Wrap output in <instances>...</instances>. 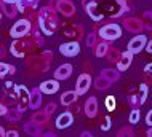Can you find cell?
I'll return each instance as SVG.
<instances>
[{"mask_svg": "<svg viewBox=\"0 0 152 137\" xmlns=\"http://www.w3.org/2000/svg\"><path fill=\"white\" fill-rule=\"evenodd\" d=\"M40 27H42V30L47 35L55 34L56 27H58V19H56L55 13L51 10H48V8L42 10V13H40Z\"/></svg>", "mask_w": 152, "mask_h": 137, "instance_id": "cell-1", "label": "cell"}, {"mask_svg": "<svg viewBox=\"0 0 152 137\" xmlns=\"http://www.w3.org/2000/svg\"><path fill=\"white\" fill-rule=\"evenodd\" d=\"M120 35L122 32L117 24H107V26L99 29V37H102L104 40H117Z\"/></svg>", "mask_w": 152, "mask_h": 137, "instance_id": "cell-2", "label": "cell"}, {"mask_svg": "<svg viewBox=\"0 0 152 137\" xmlns=\"http://www.w3.org/2000/svg\"><path fill=\"white\" fill-rule=\"evenodd\" d=\"M29 29H31V22H29V21H26V19L16 21L15 26L11 27V30H10V35L15 37V38H19V37L26 35L27 32H29Z\"/></svg>", "mask_w": 152, "mask_h": 137, "instance_id": "cell-3", "label": "cell"}, {"mask_svg": "<svg viewBox=\"0 0 152 137\" xmlns=\"http://www.w3.org/2000/svg\"><path fill=\"white\" fill-rule=\"evenodd\" d=\"M59 51H61V54H64V56H67V57H72V56L79 54L80 46H79V43H77V41H69V43L61 45Z\"/></svg>", "mask_w": 152, "mask_h": 137, "instance_id": "cell-4", "label": "cell"}, {"mask_svg": "<svg viewBox=\"0 0 152 137\" xmlns=\"http://www.w3.org/2000/svg\"><path fill=\"white\" fill-rule=\"evenodd\" d=\"M123 26H125L126 30H130V32H141L142 30V27H144V22H142L141 19H138V18H128V19H125L123 21Z\"/></svg>", "mask_w": 152, "mask_h": 137, "instance_id": "cell-5", "label": "cell"}, {"mask_svg": "<svg viewBox=\"0 0 152 137\" xmlns=\"http://www.w3.org/2000/svg\"><path fill=\"white\" fill-rule=\"evenodd\" d=\"M90 85H91V77L88 73H82L79 77V80H77V89L75 91L79 94H85L90 89Z\"/></svg>", "mask_w": 152, "mask_h": 137, "instance_id": "cell-6", "label": "cell"}, {"mask_svg": "<svg viewBox=\"0 0 152 137\" xmlns=\"http://www.w3.org/2000/svg\"><path fill=\"white\" fill-rule=\"evenodd\" d=\"M144 46H146V37L144 35H138L128 43V51H131L133 54H136V53H139Z\"/></svg>", "mask_w": 152, "mask_h": 137, "instance_id": "cell-7", "label": "cell"}, {"mask_svg": "<svg viewBox=\"0 0 152 137\" xmlns=\"http://www.w3.org/2000/svg\"><path fill=\"white\" fill-rule=\"evenodd\" d=\"M18 99H19L18 109H21L24 112V109L29 105V101H31V93L27 91V88H24V86H18Z\"/></svg>", "mask_w": 152, "mask_h": 137, "instance_id": "cell-8", "label": "cell"}, {"mask_svg": "<svg viewBox=\"0 0 152 137\" xmlns=\"http://www.w3.org/2000/svg\"><path fill=\"white\" fill-rule=\"evenodd\" d=\"M58 10L64 16H72L75 13V7L71 0H58Z\"/></svg>", "mask_w": 152, "mask_h": 137, "instance_id": "cell-9", "label": "cell"}, {"mask_svg": "<svg viewBox=\"0 0 152 137\" xmlns=\"http://www.w3.org/2000/svg\"><path fill=\"white\" fill-rule=\"evenodd\" d=\"M72 73V65L71 64H63L59 65L58 69H56L55 72V78L56 80H66V78H69Z\"/></svg>", "mask_w": 152, "mask_h": 137, "instance_id": "cell-10", "label": "cell"}, {"mask_svg": "<svg viewBox=\"0 0 152 137\" xmlns=\"http://www.w3.org/2000/svg\"><path fill=\"white\" fill-rule=\"evenodd\" d=\"M72 123V113L71 112H64V113H61L58 118H56V126L59 128V129H64V128H69Z\"/></svg>", "mask_w": 152, "mask_h": 137, "instance_id": "cell-11", "label": "cell"}, {"mask_svg": "<svg viewBox=\"0 0 152 137\" xmlns=\"http://www.w3.org/2000/svg\"><path fill=\"white\" fill-rule=\"evenodd\" d=\"M42 89H32L31 91V101H29V107L31 109H34V110H37L40 105H42Z\"/></svg>", "mask_w": 152, "mask_h": 137, "instance_id": "cell-12", "label": "cell"}, {"mask_svg": "<svg viewBox=\"0 0 152 137\" xmlns=\"http://www.w3.org/2000/svg\"><path fill=\"white\" fill-rule=\"evenodd\" d=\"M58 88H59V85L56 80H47L40 85V89H42V93H45V94H55L56 91H58Z\"/></svg>", "mask_w": 152, "mask_h": 137, "instance_id": "cell-13", "label": "cell"}, {"mask_svg": "<svg viewBox=\"0 0 152 137\" xmlns=\"http://www.w3.org/2000/svg\"><path fill=\"white\" fill-rule=\"evenodd\" d=\"M96 112H98V101H96V97H90L87 104H85V115L90 118H93L94 115H96Z\"/></svg>", "mask_w": 152, "mask_h": 137, "instance_id": "cell-14", "label": "cell"}, {"mask_svg": "<svg viewBox=\"0 0 152 137\" xmlns=\"http://www.w3.org/2000/svg\"><path fill=\"white\" fill-rule=\"evenodd\" d=\"M131 57H133V53L131 51H125L122 53L120 59H118V70H126L131 64Z\"/></svg>", "mask_w": 152, "mask_h": 137, "instance_id": "cell-15", "label": "cell"}, {"mask_svg": "<svg viewBox=\"0 0 152 137\" xmlns=\"http://www.w3.org/2000/svg\"><path fill=\"white\" fill-rule=\"evenodd\" d=\"M85 10H87V13L91 16L94 21H101V19H102V14L99 13V8H98V3H96V2L88 3V5L85 7Z\"/></svg>", "mask_w": 152, "mask_h": 137, "instance_id": "cell-16", "label": "cell"}, {"mask_svg": "<svg viewBox=\"0 0 152 137\" xmlns=\"http://www.w3.org/2000/svg\"><path fill=\"white\" fill-rule=\"evenodd\" d=\"M48 118H50V113H48L47 110H39V112H35L34 115H32V121L34 123H39V124H45L48 121Z\"/></svg>", "mask_w": 152, "mask_h": 137, "instance_id": "cell-17", "label": "cell"}, {"mask_svg": "<svg viewBox=\"0 0 152 137\" xmlns=\"http://www.w3.org/2000/svg\"><path fill=\"white\" fill-rule=\"evenodd\" d=\"M77 96H79V93H74V91H67V93H64L63 96H61V104L63 105H71L77 101Z\"/></svg>", "mask_w": 152, "mask_h": 137, "instance_id": "cell-18", "label": "cell"}, {"mask_svg": "<svg viewBox=\"0 0 152 137\" xmlns=\"http://www.w3.org/2000/svg\"><path fill=\"white\" fill-rule=\"evenodd\" d=\"M5 117L7 120L10 123H16V121H19L23 117V110L21 109H11V110H8L7 113H5Z\"/></svg>", "mask_w": 152, "mask_h": 137, "instance_id": "cell-19", "label": "cell"}, {"mask_svg": "<svg viewBox=\"0 0 152 137\" xmlns=\"http://www.w3.org/2000/svg\"><path fill=\"white\" fill-rule=\"evenodd\" d=\"M24 131H26L29 136H39L40 134V124L39 123H34L31 120V123H27L26 126H24Z\"/></svg>", "mask_w": 152, "mask_h": 137, "instance_id": "cell-20", "label": "cell"}, {"mask_svg": "<svg viewBox=\"0 0 152 137\" xmlns=\"http://www.w3.org/2000/svg\"><path fill=\"white\" fill-rule=\"evenodd\" d=\"M101 75L106 77V78H109L110 81H117L118 77H120V72H118V70H115V69H104Z\"/></svg>", "mask_w": 152, "mask_h": 137, "instance_id": "cell-21", "label": "cell"}, {"mask_svg": "<svg viewBox=\"0 0 152 137\" xmlns=\"http://www.w3.org/2000/svg\"><path fill=\"white\" fill-rule=\"evenodd\" d=\"M2 10H3V13H5L8 18H13L15 13H16L13 3H11V2H5V0H2Z\"/></svg>", "mask_w": 152, "mask_h": 137, "instance_id": "cell-22", "label": "cell"}, {"mask_svg": "<svg viewBox=\"0 0 152 137\" xmlns=\"http://www.w3.org/2000/svg\"><path fill=\"white\" fill-rule=\"evenodd\" d=\"M11 53H13L15 56H18V57L23 56V53H24V43H23L21 40L13 41V45H11Z\"/></svg>", "mask_w": 152, "mask_h": 137, "instance_id": "cell-23", "label": "cell"}, {"mask_svg": "<svg viewBox=\"0 0 152 137\" xmlns=\"http://www.w3.org/2000/svg\"><path fill=\"white\" fill-rule=\"evenodd\" d=\"M110 83H112V81H110L109 78H106V77L101 75V77L96 78V88L99 89V91H104V89H107L109 86H110Z\"/></svg>", "mask_w": 152, "mask_h": 137, "instance_id": "cell-24", "label": "cell"}, {"mask_svg": "<svg viewBox=\"0 0 152 137\" xmlns=\"http://www.w3.org/2000/svg\"><path fill=\"white\" fill-rule=\"evenodd\" d=\"M109 51V45L107 43H98L96 45V49H94V54H96L98 57H102L106 56Z\"/></svg>", "mask_w": 152, "mask_h": 137, "instance_id": "cell-25", "label": "cell"}, {"mask_svg": "<svg viewBox=\"0 0 152 137\" xmlns=\"http://www.w3.org/2000/svg\"><path fill=\"white\" fill-rule=\"evenodd\" d=\"M120 56H122V53L118 51V49H115V48H112V49L107 51V57H109L107 61H110V62H118Z\"/></svg>", "mask_w": 152, "mask_h": 137, "instance_id": "cell-26", "label": "cell"}, {"mask_svg": "<svg viewBox=\"0 0 152 137\" xmlns=\"http://www.w3.org/2000/svg\"><path fill=\"white\" fill-rule=\"evenodd\" d=\"M139 102L141 104H144L146 102V99H147V86L146 85H141V88H139Z\"/></svg>", "mask_w": 152, "mask_h": 137, "instance_id": "cell-27", "label": "cell"}, {"mask_svg": "<svg viewBox=\"0 0 152 137\" xmlns=\"http://www.w3.org/2000/svg\"><path fill=\"white\" fill-rule=\"evenodd\" d=\"M0 75L2 77H5L7 73H13V70H15V67H11V65H8V64H5V62H2V65H0Z\"/></svg>", "mask_w": 152, "mask_h": 137, "instance_id": "cell-28", "label": "cell"}, {"mask_svg": "<svg viewBox=\"0 0 152 137\" xmlns=\"http://www.w3.org/2000/svg\"><path fill=\"white\" fill-rule=\"evenodd\" d=\"M138 121H139V110L134 109V110H131V113H130V123L134 124V123H138Z\"/></svg>", "mask_w": 152, "mask_h": 137, "instance_id": "cell-29", "label": "cell"}, {"mask_svg": "<svg viewBox=\"0 0 152 137\" xmlns=\"http://www.w3.org/2000/svg\"><path fill=\"white\" fill-rule=\"evenodd\" d=\"M106 105H107V110L112 112L114 109H115V99H114L112 96H107L106 97Z\"/></svg>", "mask_w": 152, "mask_h": 137, "instance_id": "cell-30", "label": "cell"}, {"mask_svg": "<svg viewBox=\"0 0 152 137\" xmlns=\"http://www.w3.org/2000/svg\"><path fill=\"white\" fill-rule=\"evenodd\" d=\"M142 19H144V26L147 29H152V13H146Z\"/></svg>", "mask_w": 152, "mask_h": 137, "instance_id": "cell-31", "label": "cell"}, {"mask_svg": "<svg viewBox=\"0 0 152 137\" xmlns=\"http://www.w3.org/2000/svg\"><path fill=\"white\" fill-rule=\"evenodd\" d=\"M96 34H88L87 37V46H96Z\"/></svg>", "mask_w": 152, "mask_h": 137, "instance_id": "cell-32", "label": "cell"}, {"mask_svg": "<svg viewBox=\"0 0 152 137\" xmlns=\"http://www.w3.org/2000/svg\"><path fill=\"white\" fill-rule=\"evenodd\" d=\"M109 128H110V118L106 117V118H104V124L101 126V129H102V131H107Z\"/></svg>", "mask_w": 152, "mask_h": 137, "instance_id": "cell-33", "label": "cell"}, {"mask_svg": "<svg viewBox=\"0 0 152 137\" xmlns=\"http://www.w3.org/2000/svg\"><path fill=\"white\" fill-rule=\"evenodd\" d=\"M55 109H56V104H53V102H51V104H48V105H47V109H45V110H47L48 113L51 115L53 112H55Z\"/></svg>", "mask_w": 152, "mask_h": 137, "instance_id": "cell-34", "label": "cell"}, {"mask_svg": "<svg viewBox=\"0 0 152 137\" xmlns=\"http://www.w3.org/2000/svg\"><path fill=\"white\" fill-rule=\"evenodd\" d=\"M146 123L149 124V126H152V110L147 113V117H146Z\"/></svg>", "mask_w": 152, "mask_h": 137, "instance_id": "cell-35", "label": "cell"}, {"mask_svg": "<svg viewBox=\"0 0 152 137\" xmlns=\"http://www.w3.org/2000/svg\"><path fill=\"white\" fill-rule=\"evenodd\" d=\"M146 49H147V53H152V40L146 45Z\"/></svg>", "mask_w": 152, "mask_h": 137, "instance_id": "cell-36", "label": "cell"}, {"mask_svg": "<svg viewBox=\"0 0 152 137\" xmlns=\"http://www.w3.org/2000/svg\"><path fill=\"white\" fill-rule=\"evenodd\" d=\"M118 134H131V131L128 129V128H126V129H125V128H123V129H122L120 132H118Z\"/></svg>", "mask_w": 152, "mask_h": 137, "instance_id": "cell-37", "label": "cell"}, {"mask_svg": "<svg viewBox=\"0 0 152 137\" xmlns=\"http://www.w3.org/2000/svg\"><path fill=\"white\" fill-rule=\"evenodd\" d=\"M7 136H13V137H16V136H18V132H16V131H8Z\"/></svg>", "mask_w": 152, "mask_h": 137, "instance_id": "cell-38", "label": "cell"}, {"mask_svg": "<svg viewBox=\"0 0 152 137\" xmlns=\"http://www.w3.org/2000/svg\"><path fill=\"white\" fill-rule=\"evenodd\" d=\"M146 72H147V73H152V64H151V65H147V67H146Z\"/></svg>", "mask_w": 152, "mask_h": 137, "instance_id": "cell-39", "label": "cell"}, {"mask_svg": "<svg viewBox=\"0 0 152 137\" xmlns=\"http://www.w3.org/2000/svg\"><path fill=\"white\" fill-rule=\"evenodd\" d=\"M5 2H11V3H18L19 0H5Z\"/></svg>", "mask_w": 152, "mask_h": 137, "instance_id": "cell-40", "label": "cell"}, {"mask_svg": "<svg viewBox=\"0 0 152 137\" xmlns=\"http://www.w3.org/2000/svg\"><path fill=\"white\" fill-rule=\"evenodd\" d=\"M147 136H152V128H151L149 131H147Z\"/></svg>", "mask_w": 152, "mask_h": 137, "instance_id": "cell-41", "label": "cell"}]
</instances>
